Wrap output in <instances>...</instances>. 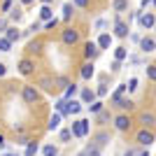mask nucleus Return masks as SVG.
Returning <instances> with one entry per match:
<instances>
[{
    "label": "nucleus",
    "mask_w": 156,
    "mask_h": 156,
    "mask_svg": "<svg viewBox=\"0 0 156 156\" xmlns=\"http://www.w3.org/2000/svg\"><path fill=\"white\" fill-rule=\"evenodd\" d=\"M70 130H72V135H75V137L82 140V137L89 135V130H91V121H89V119H75L72 126H70Z\"/></svg>",
    "instance_id": "f257e3e1"
},
{
    "label": "nucleus",
    "mask_w": 156,
    "mask_h": 156,
    "mask_svg": "<svg viewBox=\"0 0 156 156\" xmlns=\"http://www.w3.org/2000/svg\"><path fill=\"white\" fill-rule=\"evenodd\" d=\"M21 98H23V103H28V105L37 103V100H40L37 86H35V84H23V86H21Z\"/></svg>",
    "instance_id": "f03ea898"
},
{
    "label": "nucleus",
    "mask_w": 156,
    "mask_h": 156,
    "mask_svg": "<svg viewBox=\"0 0 156 156\" xmlns=\"http://www.w3.org/2000/svg\"><path fill=\"white\" fill-rule=\"evenodd\" d=\"M61 42H63V44H68V47H75V44L79 42V30H75L72 26L63 28V30H61Z\"/></svg>",
    "instance_id": "7ed1b4c3"
},
{
    "label": "nucleus",
    "mask_w": 156,
    "mask_h": 156,
    "mask_svg": "<svg viewBox=\"0 0 156 156\" xmlns=\"http://www.w3.org/2000/svg\"><path fill=\"white\" fill-rule=\"evenodd\" d=\"M112 124H114V128H117L119 133H126V130H130L133 121H130V117H128V114H117V117L112 119Z\"/></svg>",
    "instance_id": "20e7f679"
},
{
    "label": "nucleus",
    "mask_w": 156,
    "mask_h": 156,
    "mask_svg": "<svg viewBox=\"0 0 156 156\" xmlns=\"http://www.w3.org/2000/svg\"><path fill=\"white\" fill-rule=\"evenodd\" d=\"M128 33H130V26L121 16H117L114 19V37H128Z\"/></svg>",
    "instance_id": "39448f33"
},
{
    "label": "nucleus",
    "mask_w": 156,
    "mask_h": 156,
    "mask_svg": "<svg viewBox=\"0 0 156 156\" xmlns=\"http://www.w3.org/2000/svg\"><path fill=\"white\" fill-rule=\"evenodd\" d=\"M137 21H140V26H142L144 30H151V28H156V16H154V12H142Z\"/></svg>",
    "instance_id": "423d86ee"
},
{
    "label": "nucleus",
    "mask_w": 156,
    "mask_h": 156,
    "mask_svg": "<svg viewBox=\"0 0 156 156\" xmlns=\"http://www.w3.org/2000/svg\"><path fill=\"white\" fill-rule=\"evenodd\" d=\"M135 142H137V144H142V147H149V144L154 142V133H151V130H147V128L137 130V135H135Z\"/></svg>",
    "instance_id": "0eeeda50"
},
{
    "label": "nucleus",
    "mask_w": 156,
    "mask_h": 156,
    "mask_svg": "<svg viewBox=\"0 0 156 156\" xmlns=\"http://www.w3.org/2000/svg\"><path fill=\"white\" fill-rule=\"evenodd\" d=\"M98 54H100V47H98L96 40H91V42H86V44H84V58L86 61H93Z\"/></svg>",
    "instance_id": "6e6552de"
},
{
    "label": "nucleus",
    "mask_w": 156,
    "mask_h": 156,
    "mask_svg": "<svg viewBox=\"0 0 156 156\" xmlns=\"http://www.w3.org/2000/svg\"><path fill=\"white\" fill-rule=\"evenodd\" d=\"M140 49H142L144 54H154L156 51V40L149 37V35H144V37L140 40Z\"/></svg>",
    "instance_id": "1a4fd4ad"
},
{
    "label": "nucleus",
    "mask_w": 156,
    "mask_h": 156,
    "mask_svg": "<svg viewBox=\"0 0 156 156\" xmlns=\"http://www.w3.org/2000/svg\"><path fill=\"white\" fill-rule=\"evenodd\" d=\"M93 75H96V68H93V61H86V63L82 65V68H79V77L89 82V79L93 77Z\"/></svg>",
    "instance_id": "9d476101"
},
{
    "label": "nucleus",
    "mask_w": 156,
    "mask_h": 156,
    "mask_svg": "<svg viewBox=\"0 0 156 156\" xmlns=\"http://www.w3.org/2000/svg\"><path fill=\"white\" fill-rule=\"evenodd\" d=\"M33 70H35V61H33V58L26 56V58L19 61V72H21V75H33Z\"/></svg>",
    "instance_id": "9b49d317"
},
{
    "label": "nucleus",
    "mask_w": 156,
    "mask_h": 156,
    "mask_svg": "<svg viewBox=\"0 0 156 156\" xmlns=\"http://www.w3.org/2000/svg\"><path fill=\"white\" fill-rule=\"evenodd\" d=\"M79 100L84 105H93L98 100V96H96V91H91V89H82V91H79Z\"/></svg>",
    "instance_id": "f8f14e48"
},
{
    "label": "nucleus",
    "mask_w": 156,
    "mask_h": 156,
    "mask_svg": "<svg viewBox=\"0 0 156 156\" xmlns=\"http://www.w3.org/2000/svg\"><path fill=\"white\" fill-rule=\"evenodd\" d=\"M96 42H98V47H100V51H103V49H110L112 47V35L110 33H100Z\"/></svg>",
    "instance_id": "ddd939ff"
},
{
    "label": "nucleus",
    "mask_w": 156,
    "mask_h": 156,
    "mask_svg": "<svg viewBox=\"0 0 156 156\" xmlns=\"http://www.w3.org/2000/svg\"><path fill=\"white\" fill-rule=\"evenodd\" d=\"M112 107H117V110H133V107H135V103H133V100H130V98H119V100H117V103H114V105H112Z\"/></svg>",
    "instance_id": "4468645a"
},
{
    "label": "nucleus",
    "mask_w": 156,
    "mask_h": 156,
    "mask_svg": "<svg viewBox=\"0 0 156 156\" xmlns=\"http://www.w3.org/2000/svg\"><path fill=\"white\" fill-rule=\"evenodd\" d=\"M140 124H142L144 128L156 126V114H151V112H142V114H140Z\"/></svg>",
    "instance_id": "2eb2a0df"
},
{
    "label": "nucleus",
    "mask_w": 156,
    "mask_h": 156,
    "mask_svg": "<svg viewBox=\"0 0 156 156\" xmlns=\"http://www.w3.org/2000/svg\"><path fill=\"white\" fill-rule=\"evenodd\" d=\"M51 19H54V9L49 5H42V7H40V21L47 23V21H51Z\"/></svg>",
    "instance_id": "dca6fc26"
},
{
    "label": "nucleus",
    "mask_w": 156,
    "mask_h": 156,
    "mask_svg": "<svg viewBox=\"0 0 156 156\" xmlns=\"http://www.w3.org/2000/svg\"><path fill=\"white\" fill-rule=\"evenodd\" d=\"M5 37L9 40L12 44H14V42H19V37H21L19 28H16V26H9V28H7V30H5Z\"/></svg>",
    "instance_id": "f3484780"
},
{
    "label": "nucleus",
    "mask_w": 156,
    "mask_h": 156,
    "mask_svg": "<svg viewBox=\"0 0 156 156\" xmlns=\"http://www.w3.org/2000/svg\"><path fill=\"white\" fill-rule=\"evenodd\" d=\"M112 9H114L117 14L128 12V0H112Z\"/></svg>",
    "instance_id": "a211bd4d"
},
{
    "label": "nucleus",
    "mask_w": 156,
    "mask_h": 156,
    "mask_svg": "<svg viewBox=\"0 0 156 156\" xmlns=\"http://www.w3.org/2000/svg\"><path fill=\"white\" fill-rule=\"evenodd\" d=\"M107 142H110V135H107L105 130L96 133V137H93V144H96V147H100V149H103V144H107Z\"/></svg>",
    "instance_id": "6ab92c4d"
},
{
    "label": "nucleus",
    "mask_w": 156,
    "mask_h": 156,
    "mask_svg": "<svg viewBox=\"0 0 156 156\" xmlns=\"http://www.w3.org/2000/svg\"><path fill=\"white\" fill-rule=\"evenodd\" d=\"M114 61H119V63L128 61V49H126V47H117V49H114Z\"/></svg>",
    "instance_id": "aec40b11"
},
{
    "label": "nucleus",
    "mask_w": 156,
    "mask_h": 156,
    "mask_svg": "<svg viewBox=\"0 0 156 156\" xmlns=\"http://www.w3.org/2000/svg\"><path fill=\"white\" fill-rule=\"evenodd\" d=\"M82 100H68V114H79L82 112Z\"/></svg>",
    "instance_id": "412c9836"
},
{
    "label": "nucleus",
    "mask_w": 156,
    "mask_h": 156,
    "mask_svg": "<svg viewBox=\"0 0 156 156\" xmlns=\"http://www.w3.org/2000/svg\"><path fill=\"white\" fill-rule=\"evenodd\" d=\"M42 42H40V40H33V42H28V47H26V51L28 54H42Z\"/></svg>",
    "instance_id": "4be33fe9"
},
{
    "label": "nucleus",
    "mask_w": 156,
    "mask_h": 156,
    "mask_svg": "<svg viewBox=\"0 0 156 156\" xmlns=\"http://www.w3.org/2000/svg\"><path fill=\"white\" fill-rule=\"evenodd\" d=\"M72 14H75V5H72V2H65V5H63V14H61V19H63V21H70V19H72Z\"/></svg>",
    "instance_id": "5701e85b"
},
{
    "label": "nucleus",
    "mask_w": 156,
    "mask_h": 156,
    "mask_svg": "<svg viewBox=\"0 0 156 156\" xmlns=\"http://www.w3.org/2000/svg\"><path fill=\"white\" fill-rule=\"evenodd\" d=\"M61 119H63V114H58V112H56V114H54V117L49 119L47 128H49V130H58V128H61Z\"/></svg>",
    "instance_id": "b1692460"
},
{
    "label": "nucleus",
    "mask_w": 156,
    "mask_h": 156,
    "mask_svg": "<svg viewBox=\"0 0 156 156\" xmlns=\"http://www.w3.org/2000/svg\"><path fill=\"white\" fill-rule=\"evenodd\" d=\"M77 93H79V86H77V84H70V86L63 91V98H65V100H75V96H77Z\"/></svg>",
    "instance_id": "393cba45"
},
{
    "label": "nucleus",
    "mask_w": 156,
    "mask_h": 156,
    "mask_svg": "<svg viewBox=\"0 0 156 156\" xmlns=\"http://www.w3.org/2000/svg\"><path fill=\"white\" fill-rule=\"evenodd\" d=\"M77 156H100V147H96V144H89L86 149H82Z\"/></svg>",
    "instance_id": "a878e982"
},
{
    "label": "nucleus",
    "mask_w": 156,
    "mask_h": 156,
    "mask_svg": "<svg viewBox=\"0 0 156 156\" xmlns=\"http://www.w3.org/2000/svg\"><path fill=\"white\" fill-rule=\"evenodd\" d=\"M54 107H56V112H58V114H63V117L68 114V100H65V98H58Z\"/></svg>",
    "instance_id": "bb28decb"
},
{
    "label": "nucleus",
    "mask_w": 156,
    "mask_h": 156,
    "mask_svg": "<svg viewBox=\"0 0 156 156\" xmlns=\"http://www.w3.org/2000/svg\"><path fill=\"white\" fill-rule=\"evenodd\" d=\"M37 86H42L44 91H51V89H54V79H51V77H40Z\"/></svg>",
    "instance_id": "cd10ccee"
},
{
    "label": "nucleus",
    "mask_w": 156,
    "mask_h": 156,
    "mask_svg": "<svg viewBox=\"0 0 156 156\" xmlns=\"http://www.w3.org/2000/svg\"><path fill=\"white\" fill-rule=\"evenodd\" d=\"M42 156H58V147L56 144H44L42 147Z\"/></svg>",
    "instance_id": "c85d7f7f"
},
{
    "label": "nucleus",
    "mask_w": 156,
    "mask_h": 156,
    "mask_svg": "<svg viewBox=\"0 0 156 156\" xmlns=\"http://www.w3.org/2000/svg\"><path fill=\"white\" fill-rule=\"evenodd\" d=\"M72 137H75V135H72L70 128H61V130H58V140H61V142H70Z\"/></svg>",
    "instance_id": "c756f323"
},
{
    "label": "nucleus",
    "mask_w": 156,
    "mask_h": 156,
    "mask_svg": "<svg viewBox=\"0 0 156 156\" xmlns=\"http://www.w3.org/2000/svg\"><path fill=\"white\" fill-rule=\"evenodd\" d=\"M103 110H105V103H103V100H96L93 105H89V112H91V114H100Z\"/></svg>",
    "instance_id": "7c9ffc66"
},
{
    "label": "nucleus",
    "mask_w": 156,
    "mask_h": 156,
    "mask_svg": "<svg viewBox=\"0 0 156 156\" xmlns=\"http://www.w3.org/2000/svg\"><path fill=\"white\" fill-rule=\"evenodd\" d=\"M37 149H40L37 142H28L26 144V154H23V156H35V154H37Z\"/></svg>",
    "instance_id": "2f4dec72"
},
{
    "label": "nucleus",
    "mask_w": 156,
    "mask_h": 156,
    "mask_svg": "<svg viewBox=\"0 0 156 156\" xmlns=\"http://www.w3.org/2000/svg\"><path fill=\"white\" fill-rule=\"evenodd\" d=\"M54 84H58V89H68V86H70V82H68V77H63V75H58V77L54 79Z\"/></svg>",
    "instance_id": "473e14b6"
},
{
    "label": "nucleus",
    "mask_w": 156,
    "mask_h": 156,
    "mask_svg": "<svg viewBox=\"0 0 156 156\" xmlns=\"http://www.w3.org/2000/svg\"><path fill=\"white\" fill-rule=\"evenodd\" d=\"M0 51H12V42H9L5 35L0 37Z\"/></svg>",
    "instance_id": "72a5a7b5"
},
{
    "label": "nucleus",
    "mask_w": 156,
    "mask_h": 156,
    "mask_svg": "<svg viewBox=\"0 0 156 156\" xmlns=\"http://www.w3.org/2000/svg\"><path fill=\"white\" fill-rule=\"evenodd\" d=\"M144 72H147V79L156 82V65H147V68H144Z\"/></svg>",
    "instance_id": "f704fd0d"
},
{
    "label": "nucleus",
    "mask_w": 156,
    "mask_h": 156,
    "mask_svg": "<svg viewBox=\"0 0 156 156\" xmlns=\"http://www.w3.org/2000/svg\"><path fill=\"white\" fill-rule=\"evenodd\" d=\"M96 117H98V124H105V121H110V112L103 110L100 114H96Z\"/></svg>",
    "instance_id": "c9c22d12"
},
{
    "label": "nucleus",
    "mask_w": 156,
    "mask_h": 156,
    "mask_svg": "<svg viewBox=\"0 0 156 156\" xmlns=\"http://www.w3.org/2000/svg\"><path fill=\"white\" fill-rule=\"evenodd\" d=\"M9 16H12V19H14V21H21V16H23V12H21L19 7H14L12 12H9Z\"/></svg>",
    "instance_id": "e433bc0d"
},
{
    "label": "nucleus",
    "mask_w": 156,
    "mask_h": 156,
    "mask_svg": "<svg viewBox=\"0 0 156 156\" xmlns=\"http://www.w3.org/2000/svg\"><path fill=\"white\" fill-rule=\"evenodd\" d=\"M56 26H58V19H56V16H54L51 21H47V23H44V28H47V30H54Z\"/></svg>",
    "instance_id": "4c0bfd02"
},
{
    "label": "nucleus",
    "mask_w": 156,
    "mask_h": 156,
    "mask_svg": "<svg viewBox=\"0 0 156 156\" xmlns=\"http://www.w3.org/2000/svg\"><path fill=\"white\" fill-rule=\"evenodd\" d=\"M96 96H98V98L107 96V86H105V84H100V86H98V89H96Z\"/></svg>",
    "instance_id": "58836bf2"
},
{
    "label": "nucleus",
    "mask_w": 156,
    "mask_h": 156,
    "mask_svg": "<svg viewBox=\"0 0 156 156\" xmlns=\"http://www.w3.org/2000/svg\"><path fill=\"white\" fill-rule=\"evenodd\" d=\"M72 5H75V7H82V9H86V7H89V0H72Z\"/></svg>",
    "instance_id": "ea45409f"
},
{
    "label": "nucleus",
    "mask_w": 156,
    "mask_h": 156,
    "mask_svg": "<svg viewBox=\"0 0 156 156\" xmlns=\"http://www.w3.org/2000/svg\"><path fill=\"white\" fill-rule=\"evenodd\" d=\"M126 84H128V91H135V89H137V79H135V77H130Z\"/></svg>",
    "instance_id": "a19ab883"
},
{
    "label": "nucleus",
    "mask_w": 156,
    "mask_h": 156,
    "mask_svg": "<svg viewBox=\"0 0 156 156\" xmlns=\"http://www.w3.org/2000/svg\"><path fill=\"white\" fill-rule=\"evenodd\" d=\"M110 70H112V72H119V70H121V63H119V61H112Z\"/></svg>",
    "instance_id": "79ce46f5"
},
{
    "label": "nucleus",
    "mask_w": 156,
    "mask_h": 156,
    "mask_svg": "<svg viewBox=\"0 0 156 156\" xmlns=\"http://www.w3.org/2000/svg\"><path fill=\"white\" fill-rule=\"evenodd\" d=\"M2 12H7V9H12V0H2V7H0Z\"/></svg>",
    "instance_id": "37998d69"
},
{
    "label": "nucleus",
    "mask_w": 156,
    "mask_h": 156,
    "mask_svg": "<svg viewBox=\"0 0 156 156\" xmlns=\"http://www.w3.org/2000/svg\"><path fill=\"white\" fill-rule=\"evenodd\" d=\"M105 26H107V21H105V19H98V21H96V28H98V30H100V28H105Z\"/></svg>",
    "instance_id": "c03bdc74"
},
{
    "label": "nucleus",
    "mask_w": 156,
    "mask_h": 156,
    "mask_svg": "<svg viewBox=\"0 0 156 156\" xmlns=\"http://www.w3.org/2000/svg\"><path fill=\"white\" fill-rule=\"evenodd\" d=\"M151 2H154V0H142V2H140V7H142V9H147V7H149Z\"/></svg>",
    "instance_id": "a18cd8bd"
},
{
    "label": "nucleus",
    "mask_w": 156,
    "mask_h": 156,
    "mask_svg": "<svg viewBox=\"0 0 156 156\" xmlns=\"http://www.w3.org/2000/svg\"><path fill=\"white\" fill-rule=\"evenodd\" d=\"M5 72H7V65H5V63H0V77H5Z\"/></svg>",
    "instance_id": "49530a36"
},
{
    "label": "nucleus",
    "mask_w": 156,
    "mask_h": 156,
    "mask_svg": "<svg viewBox=\"0 0 156 156\" xmlns=\"http://www.w3.org/2000/svg\"><path fill=\"white\" fill-rule=\"evenodd\" d=\"M0 30H7V21L5 19H0Z\"/></svg>",
    "instance_id": "de8ad7c7"
},
{
    "label": "nucleus",
    "mask_w": 156,
    "mask_h": 156,
    "mask_svg": "<svg viewBox=\"0 0 156 156\" xmlns=\"http://www.w3.org/2000/svg\"><path fill=\"white\" fill-rule=\"evenodd\" d=\"M33 2H35V0H21V5H23V7H28V5H33Z\"/></svg>",
    "instance_id": "09e8293b"
},
{
    "label": "nucleus",
    "mask_w": 156,
    "mask_h": 156,
    "mask_svg": "<svg viewBox=\"0 0 156 156\" xmlns=\"http://www.w3.org/2000/svg\"><path fill=\"white\" fill-rule=\"evenodd\" d=\"M124 156H135V149H126V154Z\"/></svg>",
    "instance_id": "8fccbe9b"
},
{
    "label": "nucleus",
    "mask_w": 156,
    "mask_h": 156,
    "mask_svg": "<svg viewBox=\"0 0 156 156\" xmlns=\"http://www.w3.org/2000/svg\"><path fill=\"white\" fill-rule=\"evenodd\" d=\"M0 147H5V135H0Z\"/></svg>",
    "instance_id": "3c124183"
},
{
    "label": "nucleus",
    "mask_w": 156,
    "mask_h": 156,
    "mask_svg": "<svg viewBox=\"0 0 156 156\" xmlns=\"http://www.w3.org/2000/svg\"><path fill=\"white\" fill-rule=\"evenodd\" d=\"M40 2H42V5H51V0H40Z\"/></svg>",
    "instance_id": "603ef678"
},
{
    "label": "nucleus",
    "mask_w": 156,
    "mask_h": 156,
    "mask_svg": "<svg viewBox=\"0 0 156 156\" xmlns=\"http://www.w3.org/2000/svg\"><path fill=\"white\" fill-rule=\"evenodd\" d=\"M137 156H149V151H142V154H137Z\"/></svg>",
    "instance_id": "864d4df0"
},
{
    "label": "nucleus",
    "mask_w": 156,
    "mask_h": 156,
    "mask_svg": "<svg viewBox=\"0 0 156 156\" xmlns=\"http://www.w3.org/2000/svg\"><path fill=\"white\" fill-rule=\"evenodd\" d=\"M2 156H19V154H2Z\"/></svg>",
    "instance_id": "5fc2aeb1"
},
{
    "label": "nucleus",
    "mask_w": 156,
    "mask_h": 156,
    "mask_svg": "<svg viewBox=\"0 0 156 156\" xmlns=\"http://www.w3.org/2000/svg\"><path fill=\"white\" fill-rule=\"evenodd\" d=\"M151 5H154V7H156V0H154V2H151Z\"/></svg>",
    "instance_id": "6e6d98bb"
}]
</instances>
